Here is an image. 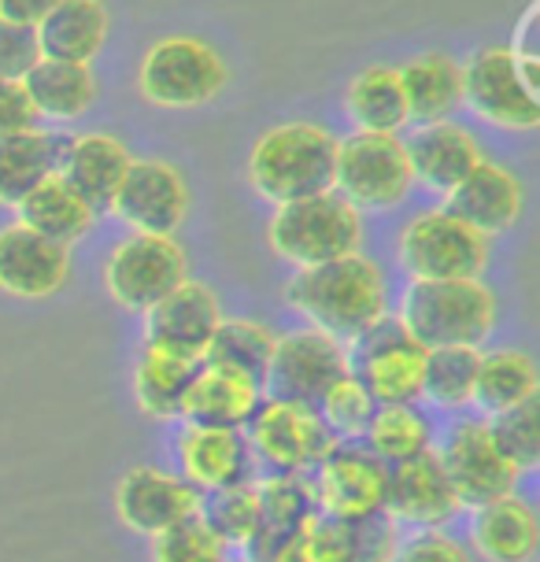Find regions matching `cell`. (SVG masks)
<instances>
[{"instance_id": "11", "label": "cell", "mask_w": 540, "mask_h": 562, "mask_svg": "<svg viewBox=\"0 0 540 562\" xmlns=\"http://www.w3.org/2000/svg\"><path fill=\"white\" fill-rule=\"evenodd\" d=\"M463 108L507 134L540 126V97L526 89L522 64L504 45L477 48L463 64Z\"/></svg>"}, {"instance_id": "23", "label": "cell", "mask_w": 540, "mask_h": 562, "mask_svg": "<svg viewBox=\"0 0 540 562\" xmlns=\"http://www.w3.org/2000/svg\"><path fill=\"white\" fill-rule=\"evenodd\" d=\"M259 488V526L245 544L248 562H274V555L318 515L315 488L304 474H270Z\"/></svg>"}, {"instance_id": "27", "label": "cell", "mask_w": 540, "mask_h": 562, "mask_svg": "<svg viewBox=\"0 0 540 562\" xmlns=\"http://www.w3.org/2000/svg\"><path fill=\"white\" fill-rule=\"evenodd\" d=\"M34 30L42 59L93 64L108 42V8L104 0H56V8Z\"/></svg>"}, {"instance_id": "40", "label": "cell", "mask_w": 540, "mask_h": 562, "mask_svg": "<svg viewBox=\"0 0 540 562\" xmlns=\"http://www.w3.org/2000/svg\"><path fill=\"white\" fill-rule=\"evenodd\" d=\"M485 422H488V434H493L496 448L504 451L518 470H533L540 463V400L537 396L499 411V415Z\"/></svg>"}, {"instance_id": "38", "label": "cell", "mask_w": 540, "mask_h": 562, "mask_svg": "<svg viewBox=\"0 0 540 562\" xmlns=\"http://www.w3.org/2000/svg\"><path fill=\"white\" fill-rule=\"evenodd\" d=\"M196 515L204 518V526L229 548H245L252 540L259 526V488L252 481L245 485H229L215 492H200Z\"/></svg>"}, {"instance_id": "18", "label": "cell", "mask_w": 540, "mask_h": 562, "mask_svg": "<svg viewBox=\"0 0 540 562\" xmlns=\"http://www.w3.org/2000/svg\"><path fill=\"white\" fill-rule=\"evenodd\" d=\"M196 507H200V488H193L185 477L167 474V470H159V467L126 470L115 488L119 521L142 537L164 533L175 521L196 515Z\"/></svg>"}, {"instance_id": "37", "label": "cell", "mask_w": 540, "mask_h": 562, "mask_svg": "<svg viewBox=\"0 0 540 562\" xmlns=\"http://www.w3.org/2000/svg\"><path fill=\"white\" fill-rule=\"evenodd\" d=\"M477 363L482 348L470 345H448V348H426L423 356V400H429L441 411H463L474 400Z\"/></svg>"}, {"instance_id": "45", "label": "cell", "mask_w": 540, "mask_h": 562, "mask_svg": "<svg viewBox=\"0 0 540 562\" xmlns=\"http://www.w3.org/2000/svg\"><path fill=\"white\" fill-rule=\"evenodd\" d=\"M511 56L522 64H540V0H529V8L518 19Z\"/></svg>"}, {"instance_id": "29", "label": "cell", "mask_w": 540, "mask_h": 562, "mask_svg": "<svg viewBox=\"0 0 540 562\" xmlns=\"http://www.w3.org/2000/svg\"><path fill=\"white\" fill-rule=\"evenodd\" d=\"M23 89L37 119H48V123H75L97 104V75L89 70V64L37 59L26 70Z\"/></svg>"}, {"instance_id": "15", "label": "cell", "mask_w": 540, "mask_h": 562, "mask_svg": "<svg viewBox=\"0 0 540 562\" xmlns=\"http://www.w3.org/2000/svg\"><path fill=\"white\" fill-rule=\"evenodd\" d=\"M108 211L130 234L175 237L189 215V186L167 159H134Z\"/></svg>"}, {"instance_id": "44", "label": "cell", "mask_w": 540, "mask_h": 562, "mask_svg": "<svg viewBox=\"0 0 540 562\" xmlns=\"http://www.w3.org/2000/svg\"><path fill=\"white\" fill-rule=\"evenodd\" d=\"M37 112L30 104L23 82H12V78H0V137L12 134H26V130H37Z\"/></svg>"}, {"instance_id": "41", "label": "cell", "mask_w": 540, "mask_h": 562, "mask_svg": "<svg viewBox=\"0 0 540 562\" xmlns=\"http://www.w3.org/2000/svg\"><path fill=\"white\" fill-rule=\"evenodd\" d=\"M226 544L200 515H189L153 537V562H223Z\"/></svg>"}, {"instance_id": "35", "label": "cell", "mask_w": 540, "mask_h": 562, "mask_svg": "<svg viewBox=\"0 0 540 562\" xmlns=\"http://www.w3.org/2000/svg\"><path fill=\"white\" fill-rule=\"evenodd\" d=\"M200 363H189V359L167 356V351L145 348L142 359L134 367V400L137 407L145 411L148 418L171 422L182 415V400Z\"/></svg>"}, {"instance_id": "17", "label": "cell", "mask_w": 540, "mask_h": 562, "mask_svg": "<svg viewBox=\"0 0 540 562\" xmlns=\"http://www.w3.org/2000/svg\"><path fill=\"white\" fill-rule=\"evenodd\" d=\"M459 510H463V504H459V496L452 492V481H448L434 448L407 459V463L389 467L385 515L396 526L445 529Z\"/></svg>"}, {"instance_id": "46", "label": "cell", "mask_w": 540, "mask_h": 562, "mask_svg": "<svg viewBox=\"0 0 540 562\" xmlns=\"http://www.w3.org/2000/svg\"><path fill=\"white\" fill-rule=\"evenodd\" d=\"M56 0H0V19H12V23L37 26L42 19L53 12Z\"/></svg>"}, {"instance_id": "25", "label": "cell", "mask_w": 540, "mask_h": 562, "mask_svg": "<svg viewBox=\"0 0 540 562\" xmlns=\"http://www.w3.org/2000/svg\"><path fill=\"white\" fill-rule=\"evenodd\" d=\"M407 148V164H412L415 182L429 186L434 193H448L455 189L463 178L482 164V145L474 140L466 126L452 123H429L418 126L412 140H404Z\"/></svg>"}, {"instance_id": "42", "label": "cell", "mask_w": 540, "mask_h": 562, "mask_svg": "<svg viewBox=\"0 0 540 562\" xmlns=\"http://www.w3.org/2000/svg\"><path fill=\"white\" fill-rule=\"evenodd\" d=\"M389 562H474V559L445 529H415V533L396 540Z\"/></svg>"}, {"instance_id": "10", "label": "cell", "mask_w": 540, "mask_h": 562, "mask_svg": "<svg viewBox=\"0 0 540 562\" xmlns=\"http://www.w3.org/2000/svg\"><path fill=\"white\" fill-rule=\"evenodd\" d=\"M189 278L185 248L175 237L159 234H130L119 240L104 263V289L119 307L145 315L159 304L175 285Z\"/></svg>"}, {"instance_id": "43", "label": "cell", "mask_w": 540, "mask_h": 562, "mask_svg": "<svg viewBox=\"0 0 540 562\" xmlns=\"http://www.w3.org/2000/svg\"><path fill=\"white\" fill-rule=\"evenodd\" d=\"M42 59V48H37V30L12 23V19H0V78H12V82H23L26 70Z\"/></svg>"}, {"instance_id": "4", "label": "cell", "mask_w": 540, "mask_h": 562, "mask_svg": "<svg viewBox=\"0 0 540 562\" xmlns=\"http://www.w3.org/2000/svg\"><path fill=\"white\" fill-rule=\"evenodd\" d=\"M267 245L296 270L334 263V259L363 252V211L352 207L334 189L289 200L270 215Z\"/></svg>"}, {"instance_id": "32", "label": "cell", "mask_w": 540, "mask_h": 562, "mask_svg": "<svg viewBox=\"0 0 540 562\" xmlns=\"http://www.w3.org/2000/svg\"><path fill=\"white\" fill-rule=\"evenodd\" d=\"M345 112L363 134H400L407 126V104L396 67H367L352 78L345 93Z\"/></svg>"}, {"instance_id": "16", "label": "cell", "mask_w": 540, "mask_h": 562, "mask_svg": "<svg viewBox=\"0 0 540 562\" xmlns=\"http://www.w3.org/2000/svg\"><path fill=\"white\" fill-rule=\"evenodd\" d=\"M223 323V304L204 281L185 278L159 304L145 311V348L200 363L215 326Z\"/></svg>"}, {"instance_id": "2", "label": "cell", "mask_w": 540, "mask_h": 562, "mask_svg": "<svg viewBox=\"0 0 540 562\" xmlns=\"http://www.w3.org/2000/svg\"><path fill=\"white\" fill-rule=\"evenodd\" d=\"M337 137L318 123H282L263 130L248 148V186L267 204H289L334 189Z\"/></svg>"}, {"instance_id": "24", "label": "cell", "mask_w": 540, "mask_h": 562, "mask_svg": "<svg viewBox=\"0 0 540 562\" xmlns=\"http://www.w3.org/2000/svg\"><path fill=\"white\" fill-rule=\"evenodd\" d=\"M470 544L485 562H537V510L518 492L470 507Z\"/></svg>"}, {"instance_id": "8", "label": "cell", "mask_w": 540, "mask_h": 562, "mask_svg": "<svg viewBox=\"0 0 540 562\" xmlns=\"http://www.w3.org/2000/svg\"><path fill=\"white\" fill-rule=\"evenodd\" d=\"M423 356L396 315H382L374 326L345 345L348 374H356L374 404H415L423 400Z\"/></svg>"}, {"instance_id": "3", "label": "cell", "mask_w": 540, "mask_h": 562, "mask_svg": "<svg viewBox=\"0 0 540 562\" xmlns=\"http://www.w3.org/2000/svg\"><path fill=\"white\" fill-rule=\"evenodd\" d=\"M400 326L418 348H448L470 345L482 348L493 337L499 304L496 293L482 278L459 281H415L404 289L396 311Z\"/></svg>"}, {"instance_id": "7", "label": "cell", "mask_w": 540, "mask_h": 562, "mask_svg": "<svg viewBox=\"0 0 540 562\" xmlns=\"http://www.w3.org/2000/svg\"><path fill=\"white\" fill-rule=\"evenodd\" d=\"M400 263L415 281L482 278L488 267V237L474 234L445 207L418 211L400 229Z\"/></svg>"}, {"instance_id": "12", "label": "cell", "mask_w": 540, "mask_h": 562, "mask_svg": "<svg viewBox=\"0 0 540 562\" xmlns=\"http://www.w3.org/2000/svg\"><path fill=\"white\" fill-rule=\"evenodd\" d=\"M312 488L318 515L334 521H363L385 515L389 467L363 440H337L315 467Z\"/></svg>"}, {"instance_id": "26", "label": "cell", "mask_w": 540, "mask_h": 562, "mask_svg": "<svg viewBox=\"0 0 540 562\" xmlns=\"http://www.w3.org/2000/svg\"><path fill=\"white\" fill-rule=\"evenodd\" d=\"M263 404V393L252 381L226 374V370L204 367L193 374L182 400V418L185 426H215V429H245L248 418L256 415V407Z\"/></svg>"}, {"instance_id": "30", "label": "cell", "mask_w": 540, "mask_h": 562, "mask_svg": "<svg viewBox=\"0 0 540 562\" xmlns=\"http://www.w3.org/2000/svg\"><path fill=\"white\" fill-rule=\"evenodd\" d=\"M15 211H19V223L64 248H75L97 223V211L59 175H48L34 193H26V200Z\"/></svg>"}, {"instance_id": "13", "label": "cell", "mask_w": 540, "mask_h": 562, "mask_svg": "<svg viewBox=\"0 0 540 562\" xmlns=\"http://www.w3.org/2000/svg\"><path fill=\"white\" fill-rule=\"evenodd\" d=\"M245 440L252 448V459L267 463L274 474H312L337 445L318 411L278 404V400H263L256 407L245 426Z\"/></svg>"}, {"instance_id": "34", "label": "cell", "mask_w": 540, "mask_h": 562, "mask_svg": "<svg viewBox=\"0 0 540 562\" xmlns=\"http://www.w3.org/2000/svg\"><path fill=\"white\" fill-rule=\"evenodd\" d=\"M537 396V363L518 348H493L482 351L474 381V404L482 415H499V411L522 404V400Z\"/></svg>"}, {"instance_id": "28", "label": "cell", "mask_w": 540, "mask_h": 562, "mask_svg": "<svg viewBox=\"0 0 540 562\" xmlns=\"http://www.w3.org/2000/svg\"><path fill=\"white\" fill-rule=\"evenodd\" d=\"M400 89H404L407 123L429 126L445 123L463 108V64H455L445 53L415 56L412 64L396 70Z\"/></svg>"}, {"instance_id": "36", "label": "cell", "mask_w": 540, "mask_h": 562, "mask_svg": "<svg viewBox=\"0 0 540 562\" xmlns=\"http://www.w3.org/2000/svg\"><path fill=\"white\" fill-rule=\"evenodd\" d=\"M363 445L385 467H396L434 448V426L415 404H382L367 422Z\"/></svg>"}, {"instance_id": "19", "label": "cell", "mask_w": 540, "mask_h": 562, "mask_svg": "<svg viewBox=\"0 0 540 562\" xmlns=\"http://www.w3.org/2000/svg\"><path fill=\"white\" fill-rule=\"evenodd\" d=\"M445 211L466 223L474 234L496 237L518 226L526 211V189L515 170L482 159L463 182L445 193Z\"/></svg>"}, {"instance_id": "21", "label": "cell", "mask_w": 540, "mask_h": 562, "mask_svg": "<svg viewBox=\"0 0 540 562\" xmlns=\"http://www.w3.org/2000/svg\"><path fill=\"white\" fill-rule=\"evenodd\" d=\"M130 164H134V156H130L123 140L112 134H100V130H89V134L64 137L56 175L100 215V211H108V204H112Z\"/></svg>"}, {"instance_id": "6", "label": "cell", "mask_w": 540, "mask_h": 562, "mask_svg": "<svg viewBox=\"0 0 540 562\" xmlns=\"http://www.w3.org/2000/svg\"><path fill=\"white\" fill-rule=\"evenodd\" d=\"M415 175L396 134H348L337 140L334 193L359 211H389L412 196Z\"/></svg>"}, {"instance_id": "9", "label": "cell", "mask_w": 540, "mask_h": 562, "mask_svg": "<svg viewBox=\"0 0 540 562\" xmlns=\"http://www.w3.org/2000/svg\"><path fill=\"white\" fill-rule=\"evenodd\" d=\"M345 374H348V359L341 340L304 326L274 340L267 374L259 381V393H263V400L315 411L318 400L326 396V389Z\"/></svg>"}, {"instance_id": "14", "label": "cell", "mask_w": 540, "mask_h": 562, "mask_svg": "<svg viewBox=\"0 0 540 562\" xmlns=\"http://www.w3.org/2000/svg\"><path fill=\"white\" fill-rule=\"evenodd\" d=\"M437 459H441L463 510L482 507L496 496H507V492L518 488V477H522V470L496 448L485 418L455 422L445 434L441 448H437Z\"/></svg>"}, {"instance_id": "1", "label": "cell", "mask_w": 540, "mask_h": 562, "mask_svg": "<svg viewBox=\"0 0 540 562\" xmlns=\"http://www.w3.org/2000/svg\"><path fill=\"white\" fill-rule=\"evenodd\" d=\"M285 304L318 334L348 345L389 315V289L382 267L363 252H352L334 263L296 270L285 285Z\"/></svg>"}, {"instance_id": "33", "label": "cell", "mask_w": 540, "mask_h": 562, "mask_svg": "<svg viewBox=\"0 0 540 562\" xmlns=\"http://www.w3.org/2000/svg\"><path fill=\"white\" fill-rule=\"evenodd\" d=\"M274 334L263 323H252V318H223L215 326L212 340L204 348V367L226 370V374H237L245 381L259 385L267 374L270 351H274Z\"/></svg>"}, {"instance_id": "22", "label": "cell", "mask_w": 540, "mask_h": 562, "mask_svg": "<svg viewBox=\"0 0 540 562\" xmlns=\"http://www.w3.org/2000/svg\"><path fill=\"white\" fill-rule=\"evenodd\" d=\"M178 459H182L185 481L200 492H215L229 485H245L252 477V448L245 429H215V426H185L178 434Z\"/></svg>"}, {"instance_id": "39", "label": "cell", "mask_w": 540, "mask_h": 562, "mask_svg": "<svg viewBox=\"0 0 540 562\" xmlns=\"http://www.w3.org/2000/svg\"><path fill=\"white\" fill-rule=\"evenodd\" d=\"M318 418L326 422V429L334 434V440H363L367 422L374 418V396L367 393V385L356 374L337 378L326 389V396L318 400Z\"/></svg>"}, {"instance_id": "31", "label": "cell", "mask_w": 540, "mask_h": 562, "mask_svg": "<svg viewBox=\"0 0 540 562\" xmlns=\"http://www.w3.org/2000/svg\"><path fill=\"white\" fill-rule=\"evenodd\" d=\"M64 137L45 134L42 126L26 134L0 137V204L19 207L48 175H56Z\"/></svg>"}, {"instance_id": "20", "label": "cell", "mask_w": 540, "mask_h": 562, "mask_svg": "<svg viewBox=\"0 0 540 562\" xmlns=\"http://www.w3.org/2000/svg\"><path fill=\"white\" fill-rule=\"evenodd\" d=\"M71 278V248L34 234L23 223L0 229V293L45 300Z\"/></svg>"}, {"instance_id": "5", "label": "cell", "mask_w": 540, "mask_h": 562, "mask_svg": "<svg viewBox=\"0 0 540 562\" xmlns=\"http://www.w3.org/2000/svg\"><path fill=\"white\" fill-rule=\"evenodd\" d=\"M229 70L223 56L200 37H159L145 48L137 64V93L148 104L167 108V112H185V108H204L223 93Z\"/></svg>"}]
</instances>
